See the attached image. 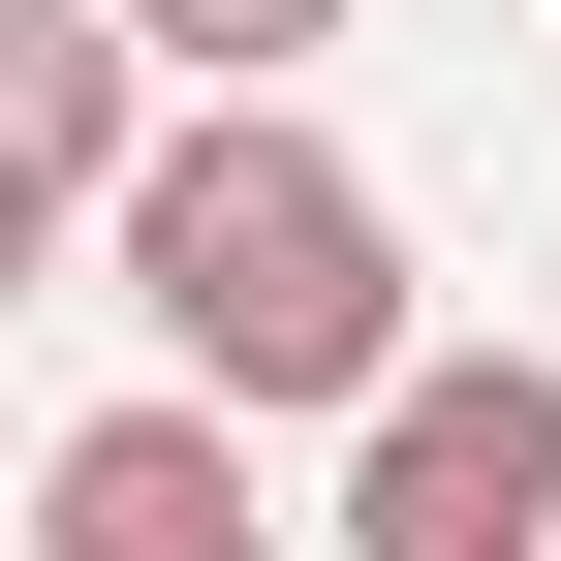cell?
I'll return each mask as SVG.
<instances>
[{
  "instance_id": "cell-1",
  "label": "cell",
  "mask_w": 561,
  "mask_h": 561,
  "mask_svg": "<svg viewBox=\"0 0 561 561\" xmlns=\"http://www.w3.org/2000/svg\"><path fill=\"white\" fill-rule=\"evenodd\" d=\"M125 312H157V343H187V405H250V437H280V405H343V437H375V405L437 375V343H405V219H375V187H343L280 94L157 157V219H125Z\"/></svg>"
},
{
  "instance_id": "cell-2",
  "label": "cell",
  "mask_w": 561,
  "mask_h": 561,
  "mask_svg": "<svg viewBox=\"0 0 561 561\" xmlns=\"http://www.w3.org/2000/svg\"><path fill=\"white\" fill-rule=\"evenodd\" d=\"M343 561H561V375L530 343H437L343 437Z\"/></svg>"
},
{
  "instance_id": "cell-3",
  "label": "cell",
  "mask_w": 561,
  "mask_h": 561,
  "mask_svg": "<svg viewBox=\"0 0 561 561\" xmlns=\"http://www.w3.org/2000/svg\"><path fill=\"white\" fill-rule=\"evenodd\" d=\"M157 157H187V125H157V32H125V0H0V187H32L62 250H125Z\"/></svg>"
},
{
  "instance_id": "cell-4",
  "label": "cell",
  "mask_w": 561,
  "mask_h": 561,
  "mask_svg": "<svg viewBox=\"0 0 561 561\" xmlns=\"http://www.w3.org/2000/svg\"><path fill=\"white\" fill-rule=\"evenodd\" d=\"M32 561H280L250 530V405H94L32 468Z\"/></svg>"
},
{
  "instance_id": "cell-5",
  "label": "cell",
  "mask_w": 561,
  "mask_h": 561,
  "mask_svg": "<svg viewBox=\"0 0 561 561\" xmlns=\"http://www.w3.org/2000/svg\"><path fill=\"white\" fill-rule=\"evenodd\" d=\"M125 32H157V62H187V94H219V125H250V94H280V62H312V32H343V0H125Z\"/></svg>"
}]
</instances>
